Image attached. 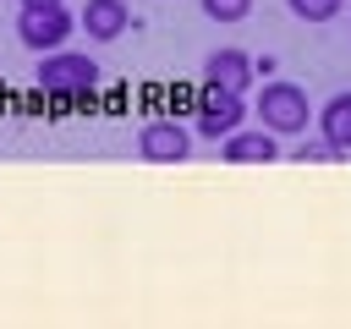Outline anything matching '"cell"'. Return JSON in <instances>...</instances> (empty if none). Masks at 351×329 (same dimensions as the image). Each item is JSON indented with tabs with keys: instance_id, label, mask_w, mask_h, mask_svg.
<instances>
[{
	"instance_id": "cell-4",
	"label": "cell",
	"mask_w": 351,
	"mask_h": 329,
	"mask_svg": "<svg viewBox=\"0 0 351 329\" xmlns=\"http://www.w3.org/2000/svg\"><path fill=\"white\" fill-rule=\"evenodd\" d=\"M241 121H247V93L214 88V82L197 93V132H203V137H214V143H219V137H230Z\"/></svg>"
},
{
	"instance_id": "cell-6",
	"label": "cell",
	"mask_w": 351,
	"mask_h": 329,
	"mask_svg": "<svg viewBox=\"0 0 351 329\" xmlns=\"http://www.w3.org/2000/svg\"><path fill=\"white\" fill-rule=\"evenodd\" d=\"M203 77H208L214 88L247 93V88H252V77H258V66H252V55H247V49L219 44V49H208V55H203Z\"/></svg>"
},
{
	"instance_id": "cell-8",
	"label": "cell",
	"mask_w": 351,
	"mask_h": 329,
	"mask_svg": "<svg viewBox=\"0 0 351 329\" xmlns=\"http://www.w3.org/2000/svg\"><path fill=\"white\" fill-rule=\"evenodd\" d=\"M77 27H82L93 44H115V38L132 27V11H126V0H88V5L77 11Z\"/></svg>"
},
{
	"instance_id": "cell-9",
	"label": "cell",
	"mask_w": 351,
	"mask_h": 329,
	"mask_svg": "<svg viewBox=\"0 0 351 329\" xmlns=\"http://www.w3.org/2000/svg\"><path fill=\"white\" fill-rule=\"evenodd\" d=\"M318 132H324L340 154H351V88H340V93L318 110Z\"/></svg>"
},
{
	"instance_id": "cell-7",
	"label": "cell",
	"mask_w": 351,
	"mask_h": 329,
	"mask_svg": "<svg viewBox=\"0 0 351 329\" xmlns=\"http://www.w3.org/2000/svg\"><path fill=\"white\" fill-rule=\"evenodd\" d=\"M219 159H225V164H274V159H280V143H274L269 126H258V132L236 126L230 137H219Z\"/></svg>"
},
{
	"instance_id": "cell-11",
	"label": "cell",
	"mask_w": 351,
	"mask_h": 329,
	"mask_svg": "<svg viewBox=\"0 0 351 329\" xmlns=\"http://www.w3.org/2000/svg\"><path fill=\"white\" fill-rule=\"evenodd\" d=\"M302 22H335V11H340V0H285Z\"/></svg>"
},
{
	"instance_id": "cell-5",
	"label": "cell",
	"mask_w": 351,
	"mask_h": 329,
	"mask_svg": "<svg viewBox=\"0 0 351 329\" xmlns=\"http://www.w3.org/2000/svg\"><path fill=\"white\" fill-rule=\"evenodd\" d=\"M137 154H143L148 164H181V159L192 154V132L176 126V121H148V126L137 132Z\"/></svg>"
},
{
	"instance_id": "cell-12",
	"label": "cell",
	"mask_w": 351,
	"mask_h": 329,
	"mask_svg": "<svg viewBox=\"0 0 351 329\" xmlns=\"http://www.w3.org/2000/svg\"><path fill=\"white\" fill-rule=\"evenodd\" d=\"M252 11V0H203V16L208 22H241Z\"/></svg>"
},
{
	"instance_id": "cell-2",
	"label": "cell",
	"mask_w": 351,
	"mask_h": 329,
	"mask_svg": "<svg viewBox=\"0 0 351 329\" xmlns=\"http://www.w3.org/2000/svg\"><path fill=\"white\" fill-rule=\"evenodd\" d=\"M258 121L274 132V137H296V132H307V121H313V104H307V88H296V82H263V93H258Z\"/></svg>"
},
{
	"instance_id": "cell-13",
	"label": "cell",
	"mask_w": 351,
	"mask_h": 329,
	"mask_svg": "<svg viewBox=\"0 0 351 329\" xmlns=\"http://www.w3.org/2000/svg\"><path fill=\"white\" fill-rule=\"evenodd\" d=\"M22 5H60V0H22Z\"/></svg>"
},
{
	"instance_id": "cell-1",
	"label": "cell",
	"mask_w": 351,
	"mask_h": 329,
	"mask_svg": "<svg viewBox=\"0 0 351 329\" xmlns=\"http://www.w3.org/2000/svg\"><path fill=\"white\" fill-rule=\"evenodd\" d=\"M33 77H38V88L55 93V99H77V93H93V88H99V60L60 44V49H49V55L38 60Z\"/></svg>"
},
{
	"instance_id": "cell-3",
	"label": "cell",
	"mask_w": 351,
	"mask_h": 329,
	"mask_svg": "<svg viewBox=\"0 0 351 329\" xmlns=\"http://www.w3.org/2000/svg\"><path fill=\"white\" fill-rule=\"evenodd\" d=\"M71 27H77V16L66 11V0H60V5H22V16H16V38H22L33 55L60 49V44L71 38Z\"/></svg>"
},
{
	"instance_id": "cell-10",
	"label": "cell",
	"mask_w": 351,
	"mask_h": 329,
	"mask_svg": "<svg viewBox=\"0 0 351 329\" xmlns=\"http://www.w3.org/2000/svg\"><path fill=\"white\" fill-rule=\"evenodd\" d=\"M296 159H302V164H329V159H346V154H340V148H335V143H329V137L318 132V137H302Z\"/></svg>"
}]
</instances>
